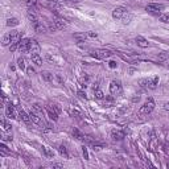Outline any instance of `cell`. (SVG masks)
Listing matches in <instances>:
<instances>
[{"label":"cell","instance_id":"6da1fadb","mask_svg":"<svg viewBox=\"0 0 169 169\" xmlns=\"http://www.w3.org/2000/svg\"><path fill=\"white\" fill-rule=\"evenodd\" d=\"M46 112H48V115H49V118L52 119L53 121H55V120H58V115H60V112H61V107L57 103H48Z\"/></svg>","mask_w":169,"mask_h":169},{"label":"cell","instance_id":"7a4b0ae2","mask_svg":"<svg viewBox=\"0 0 169 169\" xmlns=\"http://www.w3.org/2000/svg\"><path fill=\"white\" fill-rule=\"evenodd\" d=\"M66 24L67 23H66L65 18H62L61 16H55L52 23L49 24V29H50V32H57V31H60V29L65 28Z\"/></svg>","mask_w":169,"mask_h":169},{"label":"cell","instance_id":"3957f363","mask_svg":"<svg viewBox=\"0 0 169 169\" xmlns=\"http://www.w3.org/2000/svg\"><path fill=\"white\" fill-rule=\"evenodd\" d=\"M155 110V102H153L152 98H149V99L147 100V102L144 103V104L141 106V107L139 108V116H145V115H149L152 111Z\"/></svg>","mask_w":169,"mask_h":169},{"label":"cell","instance_id":"277c9868","mask_svg":"<svg viewBox=\"0 0 169 169\" xmlns=\"http://www.w3.org/2000/svg\"><path fill=\"white\" fill-rule=\"evenodd\" d=\"M112 54L114 53L107 49H95V50L90 52V55H91L92 58H97V60H106V58L111 57Z\"/></svg>","mask_w":169,"mask_h":169},{"label":"cell","instance_id":"5b68a950","mask_svg":"<svg viewBox=\"0 0 169 169\" xmlns=\"http://www.w3.org/2000/svg\"><path fill=\"white\" fill-rule=\"evenodd\" d=\"M164 9V5L163 4H157V3H151L145 7V11L151 15H155V16H160L161 12Z\"/></svg>","mask_w":169,"mask_h":169},{"label":"cell","instance_id":"8992f818","mask_svg":"<svg viewBox=\"0 0 169 169\" xmlns=\"http://www.w3.org/2000/svg\"><path fill=\"white\" fill-rule=\"evenodd\" d=\"M123 92V87H121L120 81H111L110 83V94L112 97H119Z\"/></svg>","mask_w":169,"mask_h":169},{"label":"cell","instance_id":"52a82bcc","mask_svg":"<svg viewBox=\"0 0 169 169\" xmlns=\"http://www.w3.org/2000/svg\"><path fill=\"white\" fill-rule=\"evenodd\" d=\"M127 13H128V11H127L126 7H116L115 9L112 11V17L114 18H118V20H121V18H123Z\"/></svg>","mask_w":169,"mask_h":169},{"label":"cell","instance_id":"ba28073f","mask_svg":"<svg viewBox=\"0 0 169 169\" xmlns=\"http://www.w3.org/2000/svg\"><path fill=\"white\" fill-rule=\"evenodd\" d=\"M18 49L21 53L31 52V38H23L18 42Z\"/></svg>","mask_w":169,"mask_h":169},{"label":"cell","instance_id":"9c48e42d","mask_svg":"<svg viewBox=\"0 0 169 169\" xmlns=\"http://www.w3.org/2000/svg\"><path fill=\"white\" fill-rule=\"evenodd\" d=\"M29 115H31V120H32V123L37 124V126H45V121H44V119H42V116H41V115L36 114L34 111H31V112H29Z\"/></svg>","mask_w":169,"mask_h":169},{"label":"cell","instance_id":"30bf717a","mask_svg":"<svg viewBox=\"0 0 169 169\" xmlns=\"http://www.w3.org/2000/svg\"><path fill=\"white\" fill-rule=\"evenodd\" d=\"M32 25H33L34 32H37V33H45V32H46V28H45V25L41 23V21L37 20V18L32 20Z\"/></svg>","mask_w":169,"mask_h":169},{"label":"cell","instance_id":"8fae6325","mask_svg":"<svg viewBox=\"0 0 169 169\" xmlns=\"http://www.w3.org/2000/svg\"><path fill=\"white\" fill-rule=\"evenodd\" d=\"M5 116L8 119H16V112H15V107H13L12 103H8L7 107H5Z\"/></svg>","mask_w":169,"mask_h":169},{"label":"cell","instance_id":"7c38bea8","mask_svg":"<svg viewBox=\"0 0 169 169\" xmlns=\"http://www.w3.org/2000/svg\"><path fill=\"white\" fill-rule=\"evenodd\" d=\"M111 137L114 140H123L126 137V131H120V129H112L111 131Z\"/></svg>","mask_w":169,"mask_h":169},{"label":"cell","instance_id":"4fadbf2b","mask_svg":"<svg viewBox=\"0 0 169 169\" xmlns=\"http://www.w3.org/2000/svg\"><path fill=\"white\" fill-rule=\"evenodd\" d=\"M31 60H32V62L36 66H38V67L42 66V58L38 53H31Z\"/></svg>","mask_w":169,"mask_h":169},{"label":"cell","instance_id":"5bb4252c","mask_svg":"<svg viewBox=\"0 0 169 169\" xmlns=\"http://www.w3.org/2000/svg\"><path fill=\"white\" fill-rule=\"evenodd\" d=\"M18 118H20L21 120H23L24 123H26V124H29V123L32 121V120H31V115H29V114H26L25 111L21 110V108L18 110Z\"/></svg>","mask_w":169,"mask_h":169},{"label":"cell","instance_id":"9a60e30c","mask_svg":"<svg viewBox=\"0 0 169 169\" xmlns=\"http://www.w3.org/2000/svg\"><path fill=\"white\" fill-rule=\"evenodd\" d=\"M9 33H11V41H12V44H17V42L21 41V33L18 31H12Z\"/></svg>","mask_w":169,"mask_h":169},{"label":"cell","instance_id":"2e32d148","mask_svg":"<svg viewBox=\"0 0 169 169\" xmlns=\"http://www.w3.org/2000/svg\"><path fill=\"white\" fill-rule=\"evenodd\" d=\"M157 84H158V77H157V75H155L153 78L148 79L147 89H149V90H155L156 87H157Z\"/></svg>","mask_w":169,"mask_h":169},{"label":"cell","instance_id":"e0dca14e","mask_svg":"<svg viewBox=\"0 0 169 169\" xmlns=\"http://www.w3.org/2000/svg\"><path fill=\"white\" fill-rule=\"evenodd\" d=\"M71 135H73L77 140H79V141H84V137H86V135L82 133L78 128H73V129H71Z\"/></svg>","mask_w":169,"mask_h":169},{"label":"cell","instance_id":"ac0fdd59","mask_svg":"<svg viewBox=\"0 0 169 169\" xmlns=\"http://www.w3.org/2000/svg\"><path fill=\"white\" fill-rule=\"evenodd\" d=\"M67 112L70 116H73V118H77V119H82V114L81 111H78L77 108H74L73 106H70V107L67 108Z\"/></svg>","mask_w":169,"mask_h":169},{"label":"cell","instance_id":"d6986e66","mask_svg":"<svg viewBox=\"0 0 169 169\" xmlns=\"http://www.w3.org/2000/svg\"><path fill=\"white\" fill-rule=\"evenodd\" d=\"M114 98L115 97H112V95H111V97H106V98H103V107H112L114 106V103H115V99H114Z\"/></svg>","mask_w":169,"mask_h":169},{"label":"cell","instance_id":"ffe728a7","mask_svg":"<svg viewBox=\"0 0 169 169\" xmlns=\"http://www.w3.org/2000/svg\"><path fill=\"white\" fill-rule=\"evenodd\" d=\"M136 44H137V46H140V48H148L149 46V42H148L143 36L136 37Z\"/></svg>","mask_w":169,"mask_h":169},{"label":"cell","instance_id":"44dd1931","mask_svg":"<svg viewBox=\"0 0 169 169\" xmlns=\"http://www.w3.org/2000/svg\"><path fill=\"white\" fill-rule=\"evenodd\" d=\"M41 151H42V153H44V156L46 158H53V157H54V152H53V149H50L49 147H42Z\"/></svg>","mask_w":169,"mask_h":169},{"label":"cell","instance_id":"7402d4cb","mask_svg":"<svg viewBox=\"0 0 169 169\" xmlns=\"http://www.w3.org/2000/svg\"><path fill=\"white\" fill-rule=\"evenodd\" d=\"M31 53H40V45L36 40H31Z\"/></svg>","mask_w":169,"mask_h":169},{"label":"cell","instance_id":"603a6c76","mask_svg":"<svg viewBox=\"0 0 169 169\" xmlns=\"http://www.w3.org/2000/svg\"><path fill=\"white\" fill-rule=\"evenodd\" d=\"M87 37H89V36H87V33H75V34H74V38H75L78 42H84Z\"/></svg>","mask_w":169,"mask_h":169},{"label":"cell","instance_id":"cb8c5ba5","mask_svg":"<svg viewBox=\"0 0 169 169\" xmlns=\"http://www.w3.org/2000/svg\"><path fill=\"white\" fill-rule=\"evenodd\" d=\"M94 92H95V98L97 99H99V100H102L103 98H104V94H103V91L100 89H98V86L95 84L94 86Z\"/></svg>","mask_w":169,"mask_h":169},{"label":"cell","instance_id":"d4e9b609","mask_svg":"<svg viewBox=\"0 0 169 169\" xmlns=\"http://www.w3.org/2000/svg\"><path fill=\"white\" fill-rule=\"evenodd\" d=\"M42 78L45 79L46 82H52L53 81V74L50 73V71H42Z\"/></svg>","mask_w":169,"mask_h":169},{"label":"cell","instance_id":"484cf974","mask_svg":"<svg viewBox=\"0 0 169 169\" xmlns=\"http://www.w3.org/2000/svg\"><path fill=\"white\" fill-rule=\"evenodd\" d=\"M18 24H20V21H18L16 17H11V18H8V21H7L8 26H17Z\"/></svg>","mask_w":169,"mask_h":169},{"label":"cell","instance_id":"4316f807","mask_svg":"<svg viewBox=\"0 0 169 169\" xmlns=\"http://www.w3.org/2000/svg\"><path fill=\"white\" fill-rule=\"evenodd\" d=\"M58 152L61 153L62 156H65V157H69V152H67V148L65 147L63 144H61L60 147H58Z\"/></svg>","mask_w":169,"mask_h":169},{"label":"cell","instance_id":"83f0119b","mask_svg":"<svg viewBox=\"0 0 169 169\" xmlns=\"http://www.w3.org/2000/svg\"><path fill=\"white\" fill-rule=\"evenodd\" d=\"M168 58H169V52H161V53H158V55H157L158 61H166Z\"/></svg>","mask_w":169,"mask_h":169},{"label":"cell","instance_id":"f1b7e54d","mask_svg":"<svg viewBox=\"0 0 169 169\" xmlns=\"http://www.w3.org/2000/svg\"><path fill=\"white\" fill-rule=\"evenodd\" d=\"M32 111H34V112L38 114V115H42V107L38 103H34V104L32 106Z\"/></svg>","mask_w":169,"mask_h":169},{"label":"cell","instance_id":"f546056e","mask_svg":"<svg viewBox=\"0 0 169 169\" xmlns=\"http://www.w3.org/2000/svg\"><path fill=\"white\" fill-rule=\"evenodd\" d=\"M9 44H12V41H11V33H7L4 37H3V45H4V46H8Z\"/></svg>","mask_w":169,"mask_h":169},{"label":"cell","instance_id":"4dcf8cb0","mask_svg":"<svg viewBox=\"0 0 169 169\" xmlns=\"http://www.w3.org/2000/svg\"><path fill=\"white\" fill-rule=\"evenodd\" d=\"M46 7H49L52 11H57V8L60 7V4H58L57 1H49V3L46 4Z\"/></svg>","mask_w":169,"mask_h":169},{"label":"cell","instance_id":"1f68e13d","mask_svg":"<svg viewBox=\"0 0 169 169\" xmlns=\"http://www.w3.org/2000/svg\"><path fill=\"white\" fill-rule=\"evenodd\" d=\"M17 66H18V69H21V70H26L25 60H24V58H18V60H17Z\"/></svg>","mask_w":169,"mask_h":169},{"label":"cell","instance_id":"d6a6232c","mask_svg":"<svg viewBox=\"0 0 169 169\" xmlns=\"http://www.w3.org/2000/svg\"><path fill=\"white\" fill-rule=\"evenodd\" d=\"M1 127L4 131H11V123H8L5 119H3L1 120Z\"/></svg>","mask_w":169,"mask_h":169},{"label":"cell","instance_id":"836d02e7","mask_svg":"<svg viewBox=\"0 0 169 169\" xmlns=\"http://www.w3.org/2000/svg\"><path fill=\"white\" fill-rule=\"evenodd\" d=\"M158 20H160L161 23H169V16L168 15H163V13H161V15L158 16Z\"/></svg>","mask_w":169,"mask_h":169},{"label":"cell","instance_id":"e575fe53","mask_svg":"<svg viewBox=\"0 0 169 169\" xmlns=\"http://www.w3.org/2000/svg\"><path fill=\"white\" fill-rule=\"evenodd\" d=\"M1 137L4 141H11V140H12V133H4V132H3Z\"/></svg>","mask_w":169,"mask_h":169},{"label":"cell","instance_id":"d590c367","mask_svg":"<svg viewBox=\"0 0 169 169\" xmlns=\"http://www.w3.org/2000/svg\"><path fill=\"white\" fill-rule=\"evenodd\" d=\"M131 18H132V16L129 15V13H127V15L124 16L123 18H121V20H123V23H124V24H128L129 21H131Z\"/></svg>","mask_w":169,"mask_h":169},{"label":"cell","instance_id":"8d00e7d4","mask_svg":"<svg viewBox=\"0 0 169 169\" xmlns=\"http://www.w3.org/2000/svg\"><path fill=\"white\" fill-rule=\"evenodd\" d=\"M139 84H140V86H141V87H147V84H148V79H140V81H139Z\"/></svg>","mask_w":169,"mask_h":169},{"label":"cell","instance_id":"74e56055","mask_svg":"<svg viewBox=\"0 0 169 169\" xmlns=\"http://www.w3.org/2000/svg\"><path fill=\"white\" fill-rule=\"evenodd\" d=\"M78 97H79V98H82V99H87L86 92H84L83 90H79V91H78Z\"/></svg>","mask_w":169,"mask_h":169},{"label":"cell","instance_id":"f35d334b","mask_svg":"<svg viewBox=\"0 0 169 169\" xmlns=\"http://www.w3.org/2000/svg\"><path fill=\"white\" fill-rule=\"evenodd\" d=\"M139 100H140V95L139 94H135L133 97H132V102H133V103L139 102Z\"/></svg>","mask_w":169,"mask_h":169},{"label":"cell","instance_id":"ab89813d","mask_svg":"<svg viewBox=\"0 0 169 169\" xmlns=\"http://www.w3.org/2000/svg\"><path fill=\"white\" fill-rule=\"evenodd\" d=\"M108 66H110L111 69H114L118 66V63H116V61H110V62H108Z\"/></svg>","mask_w":169,"mask_h":169},{"label":"cell","instance_id":"60d3db41","mask_svg":"<svg viewBox=\"0 0 169 169\" xmlns=\"http://www.w3.org/2000/svg\"><path fill=\"white\" fill-rule=\"evenodd\" d=\"M83 156H84V160H89V153H87L86 147H83Z\"/></svg>","mask_w":169,"mask_h":169},{"label":"cell","instance_id":"b9f144b4","mask_svg":"<svg viewBox=\"0 0 169 169\" xmlns=\"http://www.w3.org/2000/svg\"><path fill=\"white\" fill-rule=\"evenodd\" d=\"M87 36H89V37H92V38H95V37H98V34L94 33V32H87Z\"/></svg>","mask_w":169,"mask_h":169},{"label":"cell","instance_id":"7bdbcfd3","mask_svg":"<svg viewBox=\"0 0 169 169\" xmlns=\"http://www.w3.org/2000/svg\"><path fill=\"white\" fill-rule=\"evenodd\" d=\"M26 73H28L29 75H32V74H34V69L33 67H28V69H26Z\"/></svg>","mask_w":169,"mask_h":169},{"label":"cell","instance_id":"ee69618b","mask_svg":"<svg viewBox=\"0 0 169 169\" xmlns=\"http://www.w3.org/2000/svg\"><path fill=\"white\" fill-rule=\"evenodd\" d=\"M163 107L165 108V110H169V103H168V102H165V103L163 104Z\"/></svg>","mask_w":169,"mask_h":169},{"label":"cell","instance_id":"f6af8a7d","mask_svg":"<svg viewBox=\"0 0 169 169\" xmlns=\"http://www.w3.org/2000/svg\"><path fill=\"white\" fill-rule=\"evenodd\" d=\"M53 168H62V164H53Z\"/></svg>","mask_w":169,"mask_h":169},{"label":"cell","instance_id":"bcb514c9","mask_svg":"<svg viewBox=\"0 0 169 169\" xmlns=\"http://www.w3.org/2000/svg\"><path fill=\"white\" fill-rule=\"evenodd\" d=\"M66 1H71V3H75V1H78V0H66Z\"/></svg>","mask_w":169,"mask_h":169},{"label":"cell","instance_id":"7dc6e473","mask_svg":"<svg viewBox=\"0 0 169 169\" xmlns=\"http://www.w3.org/2000/svg\"><path fill=\"white\" fill-rule=\"evenodd\" d=\"M168 69H169V65H168Z\"/></svg>","mask_w":169,"mask_h":169}]
</instances>
